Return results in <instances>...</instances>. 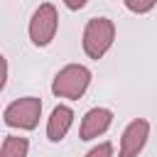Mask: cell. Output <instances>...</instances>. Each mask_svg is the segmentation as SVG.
Segmentation results:
<instances>
[{
    "label": "cell",
    "instance_id": "2",
    "mask_svg": "<svg viewBox=\"0 0 157 157\" xmlns=\"http://www.w3.org/2000/svg\"><path fill=\"white\" fill-rule=\"evenodd\" d=\"M88 86H91V71L83 64H66L64 69L56 71V76L52 81V93L56 98L78 101Z\"/></svg>",
    "mask_w": 157,
    "mask_h": 157
},
{
    "label": "cell",
    "instance_id": "10",
    "mask_svg": "<svg viewBox=\"0 0 157 157\" xmlns=\"http://www.w3.org/2000/svg\"><path fill=\"white\" fill-rule=\"evenodd\" d=\"M86 157H113V145L110 142H98L86 152Z\"/></svg>",
    "mask_w": 157,
    "mask_h": 157
},
{
    "label": "cell",
    "instance_id": "4",
    "mask_svg": "<svg viewBox=\"0 0 157 157\" xmlns=\"http://www.w3.org/2000/svg\"><path fill=\"white\" fill-rule=\"evenodd\" d=\"M39 115H42V101L37 96H25V98H17L12 101L2 118H5V125L10 128H20V130H34L37 123H39Z\"/></svg>",
    "mask_w": 157,
    "mask_h": 157
},
{
    "label": "cell",
    "instance_id": "8",
    "mask_svg": "<svg viewBox=\"0 0 157 157\" xmlns=\"http://www.w3.org/2000/svg\"><path fill=\"white\" fill-rule=\"evenodd\" d=\"M27 152H29V142H27V137L7 135V137L2 140L0 157H27Z\"/></svg>",
    "mask_w": 157,
    "mask_h": 157
},
{
    "label": "cell",
    "instance_id": "9",
    "mask_svg": "<svg viewBox=\"0 0 157 157\" xmlns=\"http://www.w3.org/2000/svg\"><path fill=\"white\" fill-rule=\"evenodd\" d=\"M125 2V7L130 10V12H135V15H147L155 5H157V0H123Z\"/></svg>",
    "mask_w": 157,
    "mask_h": 157
},
{
    "label": "cell",
    "instance_id": "7",
    "mask_svg": "<svg viewBox=\"0 0 157 157\" xmlns=\"http://www.w3.org/2000/svg\"><path fill=\"white\" fill-rule=\"evenodd\" d=\"M74 125V110L69 105H56L47 120V140L49 142H61Z\"/></svg>",
    "mask_w": 157,
    "mask_h": 157
},
{
    "label": "cell",
    "instance_id": "5",
    "mask_svg": "<svg viewBox=\"0 0 157 157\" xmlns=\"http://www.w3.org/2000/svg\"><path fill=\"white\" fill-rule=\"evenodd\" d=\"M150 137V123L145 118H135L128 123V128L123 130V137H120V150H118V157H137L145 147Z\"/></svg>",
    "mask_w": 157,
    "mask_h": 157
},
{
    "label": "cell",
    "instance_id": "11",
    "mask_svg": "<svg viewBox=\"0 0 157 157\" xmlns=\"http://www.w3.org/2000/svg\"><path fill=\"white\" fill-rule=\"evenodd\" d=\"M86 2H88V0H64V5H66L69 10H81V7H86Z\"/></svg>",
    "mask_w": 157,
    "mask_h": 157
},
{
    "label": "cell",
    "instance_id": "3",
    "mask_svg": "<svg viewBox=\"0 0 157 157\" xmlns=\"http://www.w3.org/2000/svg\"><path fill=\"white\" fill-rule=\"evenodd\" d=\"M56 29H59V12L52 2H42L32 17H29V39L34 47H47L52 44V39L56 37Z\"/></svg>",
    "mask_w": 157,
    "mask_h": 157
},
{
    "label": "cell",
    "instance_id": "1",
    "mask_svg": "<svg viewBox=\"0 0 157 157\" xmlns=\"http://www.w3.org/2000/svg\"><path fill=\"white\" fill-rule=\"evenodd\" d=\"M83 52L88 59H103L115 42V25L108 17H93L83 27Z\"/></svg>",
    "mask_w": 157,
    "mask_h": 157
},
{
    "label": "cell",
    "instance_id": "6",
    "mask_svg": "<svg viewBox=\"0 0 157 157\" xmlns=\"http://www.w3.org/2000/svg\"><path fill=\"white\" fill-rule=\"evenodd\" d=\"M113 123V110L108 108H91L83 118H81V128H78V137L81 140H96L98 135H103Z\"/></svg>",
    "mask_w": 157,
    "mask_h": 157
}]
</instances>
